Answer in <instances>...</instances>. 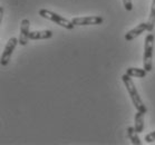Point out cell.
Segmentation results:
<instances>
[{
	"label": "cell",
	"instance_id": "cell-1",
	"mask_svg": "<svg viewBox=\"0 0 155 145\" xmlns=\"http://www.w3.org/2000/svg\"><path fill=\"white\" fill-rule=\"evenodd\" d=\"M122 81H123L124 85L126 87V91L128 93V95L130 96V99H132V102H133V105L134 107L136 108V110H140L142 113L146 114L147 113V108L145 106V104L143 103L142 101L141 96L138 94L137 92V88H136V86H135L134 81H132V78H130V75H123L122 76Z\"/></svg>",
	"mask_w": 155,
	"mask_h": 145
},
{
	"label": "cell",
	"instance_id": "cell-2",
	"mask_svg": "<svg viewBox=\"0 0 155 145\" xmlns=\"http://www.w3.org/2000/svg\"><path fill=\"white\" fill-rule=\"evenodd\" d=\"M153 49H154V35L148 34L144 40V55H143V68L150 73L153 68Z\"/></svg>",
	"mask_w": 155,
	"mask_h": 145
},
{
	"label": "cell",
	"instance_id": "cell-3",
	"mask_svg": "<svg viewBox=\"0 0 155 145\" xmlns=\"http://www.w3.org/2000/svg\"><path fill=\"white\" fill-rule=\"evenodd\" d=\"M39 16H41L42 18H45L47 20H50V21L55 22L56 25L60 26L65 29H68V30H71L74 29L75 25L73 24L71 20H68L66 18L61 17L60 15L54 12V11L47 10V9H40L39 10Z\"/></svg>",
	"mask_w": 155,
	"mask_h": 145
},
{
	"label": "cell",
	"instance_id": "cell-4",
	"mask_svg": "<svg viewBox=\"0 0 155 145\" xmlns=\"http://www.w3.org/2000/svg\"><path fill=\"white\" fill-rule=\"evenodd\" d=\"M17 44H19V39H17L16 37H12L8 40V43L6 44V46L4 48V51L1 54V59H0V64L1 66H7L9 60H10L12 53H14L15 48L17 46Z\"/></svg>",
	"mask_w": 155,
	"mask_h": 145
},
{
	"label": "cell",
	"instance_id": "cell-5",
	"mask_svg": "<svg viewBox=\"0 0 155 145\" xmlns=\"http://www.w3.org/2000/svg\"><path fill=\"white\" fill-rule=\"evenodd\" d=\"M75 26H91L102 25L104 19L101 16H86V17H75L71 19Z\"/></svg>",
	"mask_w": 155,
	"mask_h": 145
},
{
	"label": "cell",
	"instance_id": "cell-6",
	"mask_svg": "<svg viewBox=\"0 0 155 145\" xmlns=\"http://www.w3.org/2000/svg\"><path fill=\"white\" fill-rule=\"evenodd\" d=\"M29 28H30V21L27 18L22 19L20 24V34H19V45L26 46L29 40Z\"/></svg>",
	"mask_w": 155,
	"mask_h": 145
},
{
	"label": "cell",
	"instance_id": "cell-7",
	"mask_svg": "<svg viewBox=\"0 0 155 145\" xmlns=\"http://www.w3.org/2000/svg\"><path fill=\"white\" fill-rule=\"evenodd\" d=\"M146 30H147V22H141L135 28H133L132 30H130V31H127L125 34V40L130 41V40L135 39L136 37H138V36L141 35V34L146 31Z\"/></svg>",
	"mask_w": 155,
	"mask_h": 145
},
{
	"label": "cell",
	"instance_id": "cell-8",
	"mask_svg": "<svg viewBox=\"0 0 155 145\" xmlns=\"http://www.w3.org/2000/svg\"><path fill=\"white\" fill-rule=\"evenodd\" d=\"M53 37L51 30H34L29 34L30 40H42V39H49Z\"/></svg>",
	"mask_w": 155,
	"mask_h": 145
},
{
	"label": "cell",
	"instance_id": "cell-9",
	"mask_svg": "<svg viewBox=\"0 0 155 145\" xmlns=\"http://www.w3.org/2000/svg\"><path fill=\"white\" fill-rule=\"evenodd\" d=\"M126 132H127V136H128V138H130V141L132 142V144H134V145L142 144L141 138H140V136H138V132L135 130V127L130 126V127H127Z\"/></svg>",
	"mask_w": 155,
	"mask_h": 145
},
{
	"label": "cell",
	"instance_id": "cell-10",
	"mask_svg": "<svg viewBox=\"0 0 155 145\" xmlns=\"http://www.w3.org/2000/svg\"><path fill=\"white\" fill-rule=\"evenodd\" d=\"M134 127L138 133H142L144 130V113H142L140 110H137L135 114Z\"/></svg>",
	"mask_w": 155,
	"mask_h": 145
},
{
	"label": "cell",
	"instance_id": "cell-11",
	"mask_svg": "<svg viewBox=\"0 0 155 145\" xmlns=\"http://www.w3.org/2000/svg\"><path fill=\"white\" fill-rule=\"evenodd\" d=\"M126 74L130 75V77H137V78H143L146 76L147 71H145L144 68H135V67H130L126 69Z\"/></svg>",
	"mask_w": 155,
	"mask_h": 145
},
{
	"label": "cell",
	"instance_id": "cell-12",
	"mask_svg": "<svg viewBox=\"0 0 155 145\" xmlns=\"http://www.w3.org/2000/svg\"><path fill=\"white\" fill-rule=\"evenodd\" d=\"M155 27V0H152L151 12L147 19V31H152Z\"/></svg>",
	"mask_w": 155,
	"mask_h": 145
},
{
	"label": "cell",
	"instance_id": "cell-13",
	"mask_svg": "<svg viewBox=\"0 0 155 145\" xmlns=\"http://www.w3.org/2000/svg\"><path fill=\"white\" fill-rule=\"evenodd\" d=\"M122 1H123L125 10L132 11V9H133V2H132V0H122Z\"/></svg>",
	"mask_w": 155,
	"mask_h": 145
},
{
	"label": "cell",
	"instance_id": "cell-14",
	"mask_svg": "<svg viewBox=\"0 0 155 145\" xmlns=\"http://www.w3.org/2000/svg\"><path fill=\"white\" fill-rule=\"evenodd\" d=\"M145 141L147 142V143H153V142L155 141V131L146 135V136H145Z\"/></svg>",
	"mask_w": 155,
	"mask_h": 145
},
{
	"label": "cell",
	"instance_id": "cell-15",
	"mask_svg": "<svg viewBox=\"0 0 155 145\" xmlns=\"http://www.w3.org/2000/svg\"><path fill=\"white\" fill-rule=\"evenodd\" d=\"M0 15H1V16L4 15V7H0Z\"/></svg>",
	"mask_w": 155,
	"mask_h": 145
}]
</instances>
